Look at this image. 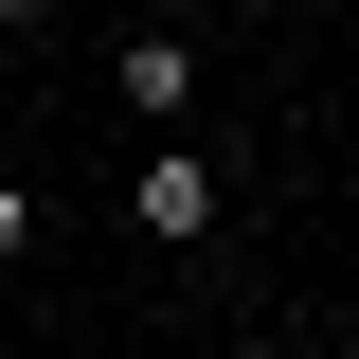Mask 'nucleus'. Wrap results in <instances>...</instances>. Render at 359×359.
<instances>
[{
	"instance_id": "obj_1",
	"label": "nucleus",
	"mask_w": 359,
	"mask_h": 359,
	"mask_svg": "<svg viewBox=\"0 0 359 359\" xmlns=\"http://www.w3.org/2000/svg\"><path fill=\"white\" fill-rule=\"evenodd\" d=\"M126 216H144V233H162V252H198V233H216V216H233V180H216V162H198V144H144V162H126Z\"/></svg>"
},
{
	"instance_id": "obj_2",
	"label": "nucleus",
	"mask_w": 359,
	"mask_h": 359,
	"mask_svg": "<svg viewBox=\"0 0 359 359\" xmlns=\"http://www.w3.org/2000/svg\"><path fill=\"white\" fill-rule=\"evenodd\" d=\"M108 90H126L144 126L180 144V108H198V36H126V54H108Z\"/></svg>"
},
{
	"instance_id": "obj_3",
	"label": "nucleus",
	"mask_w": 359,
	"mask_h": 359,
	"mask_svg": "<svg viewBox=\"0 0 359 359\" xmlns=\"http://www.w3.org/2000/svg\"><path fill=\"white\" fill-rule=\"evenodd\" d=\"M18 252H36V180H0V269H18Z\"/></svg>"
}]
</instances>
